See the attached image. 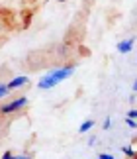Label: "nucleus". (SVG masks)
I'll return each mask as SVG.
<instances>
[{"label":"nucleus","instance_id":"nucleus-1","mask_svg":"<svg viewBox=\"0 0 137 159\" xmlns=\"http://www.w3.org/2000/svg\"><path fill=\"white\" fill-rule=\"evenodd\" d=\"M49 77H53L57 83H63L67 81L68 77H73L74 75V65H63V67H55V69H51L47 73Z\"/></svg>","mask_w":137,"mask_h":159},{"label":"nucleus","instance_id":"nucleus-2","mask_svg":"<svg viewBox=\"0 0 137 159\" xmlns=\"http://www.w3.org/2000/svg\"><path fill=\"white\" fill-rule=\"evenodd\" d=\"M26 106H28V98H26V96H20V98H14V100L2 104V106H0V112H2V114H12V112H18V110H22Z\"/></svg>","mask_w":137,"mask_h":159},{"label":"nucleus","instance_id":"nucleus-3","mask_svg":"<svg viewBox=\"0 0 137 159\" xmlns=\"http://www.w3.org/2000/svg\"><path fill=\"white\" fill-rule=\"evenodd\" d=\"M133 45H135V39H133V38H129V39H122L120 43H117L116 49L120 51L122 55H126V53H129V51L133 49Z\"/></svg>","mask_w":137,"mask_h":159},{"label":"nucleus","instance_id":"nucleus-4","mask_svg":"<svg viewBox=\"0 0 137 159\" xmlns=\"http://www.w3.org/2000/svg\"><path fill=\"white\" fill-rule=\"evenodd\" d=\"M29 83V79L26 75H20V77H16V79H12V81L8 83V89L10 90H16V89H22L24 84H28Z\"/></svg>","mask_w":137,"mask_h":159},{"label":"nucleus","instance_id":"nucleus-5","mask_svg":"<svg viewBox=\"0 0 137 159\" xmlns=\"http://www.w3.org/2000/svg\"><path fill=\"white\" fill-rule=\"evenodd\" d=\"M92 128H94V122H92V120H84L82 124H80L78 132H80V134H88V132L92 130Z\"/></svg>","mask_w":137,"mask_h":159},{"label":"nucleus","instance_id":"nucleus-6","mask_svg":"<svg viewBox=\"0 0 137 159\" xmlns=\"http://www.w3.org/2000/svg\"><path fill=\"white\" fill-rule=\"evenodd\" d=\"M10 89H8V83H0V98H4V96H8Z\"/></svg>","mask_w":137,"mask_h":159},{"label":"nucleus","instance_id":"nucleus-7","mask_svg":"<svg viewBox=\"0 0 137 159\" xmlns=\"http://www.w3.org/2000/svg\"><path fill=\"white\" fill-rule=\"evenodd\" d=\"M122 151H123V153H126L127 157H135V155H137L135 151H133V148H129V145H123V148H122Z\"/></svg>","mask_w":137,"mask_h":159},{"label":"nucleus","instance_id":"nucleus-8","mask_svg":"<svg viewBox=\"0 0 137 159\" xmlns=\"http://www.w3.org/2000/svg\"><path fill=\"white\" fill-rule=\"evenodd\" d=\"M126 122H127V126H129V128H133V130L137 128V120H133V118H126Z\"/></svg>","mask_w":137,"mask_h":159},{"label":"nucleus","instance_id":"nucleus-9","mask_svg":"<svg viewBox=\"0 0 137 159\" xmlns=\"http://www.w3.org/2000/svg\"><path fill=\"white\" fill-rule=\"evenodd\" d=\"M127 118H133V120H137V108H131L127 112Z\"/></svg>","mask_w":137,"mask_h":159},{"label":"nucleus","instance_id":"nucleus-10","mask_svg":"<svg viewBox=\"0 0 137 159\" xmlns=\"http://www.w3.org/2000/svg\"><path fill=\"white\" fill-rule=\"evenodd\" d=\"M110 124H112V120H110V116H108V118H104L102 128H104V130H110Z\"/></svg>","mask_w":137,"mask_h":159},{"label":"nucleus","instance_id":"nucleus-11","mask_svg":"<svg viewBox=\"0 0 137 159\" xmlns=\"http://www.w3.org/2000/svg\"><path fill=\"white\" fill-rule=\"evenodd\" d=\"M2 159H18L16 155H12L10 151H6V153H2Z\"/></svg>","mask_w":137,"mask_h":159},{"label":"nucleus","instance_id":"nucleus-12","mask_svg":"<svg viewBox=\"0 0 137 159\" xmlns=\"http://www.w3.org/2000/svg\"><path fill=\"white\" fill-rule=\"evenodd\" d=\"M98 157H100V159H114V155H110V153H100Z\"/></svg>","mask_w":137,"mask_h":159},{"label":"nucleus","instance_id":"nucleus-13","mask_svg":"<svg viewBox=\"0 0 137 159\" xmlns=\"http://www.w3.org/2000/svg\"><path fill=\"white\" fill-rule=\"evenodd\" d=\"M133 90H135V93H137V79H135V81H133Z\"/></svg>","mask_w":137,"mask_h":159},{"label":"nucleus","instance_id":"nucleus-14","mask_svg":"<svg viewBox=\"0 0 137 159\" xmlns=\"http://www.w3.org/2000/svg\"><path fill=\"white\" fill-rule=\"evenodd\" d=\"M135 61H137V49H135Z\"/></svg>","mask_w":137,"mask_h":159},{"label":"nucleus","instance_id":"nucleus-15","mask_svg":"<svg viewBox=\"0 0 137 159\" xmlns=\"http://www.w3.org/2000/svg\"><path fill=\"white\" fill-rule=\"evenodd\" d=\"M129 159H137V155H135V157H129Z\"/></svg>","mask_w":137,"mask_h":159},{"label":"nucleus","instance_id":"nucleus-16","mask_svg":"<svg viewBox=\"0 0 137 159\" xmlns=\"http://www.w3.org/2000/svg\"><path fill=\"white\" fill-rule=\"evenodd\" d=\"M59 2H67V0H59Z\"/></svg>","mask_w":137,"mask_h":159}]
</instances>
